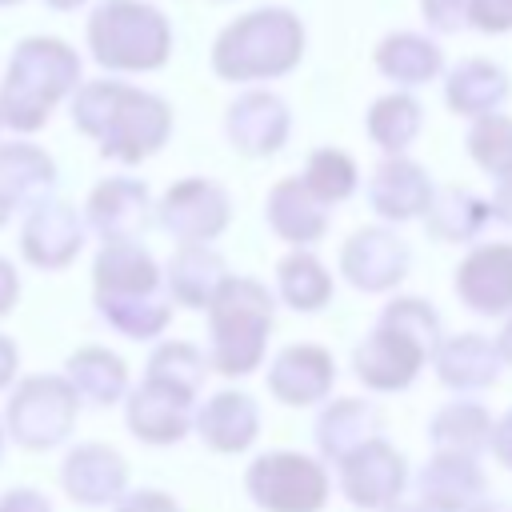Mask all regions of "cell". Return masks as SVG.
<instances>
[{"label": "cell", "instance_id": "1", "mask_svg": "<svg viewBox=\"0 0 512 512\" xmlns=\"http://www.w3.org/2000/svg\"><path fill=\"white\" fill-rule=\"evenodd\" d=\"M76 124L100 136L108 156L140 160L164 144L168 104L124 84H88L76 100Z\"/></svg>", "mask_w": 512, "mask_h": 512}, {"label": "cell", "instance_id": "2", "mask_svg": "<svg viewBox=\"0 0 512 512\" xmlns=\"http://www.w3.org/2000/svg\"><path fill=\"white\" fill-rule=\"evenodd\" d=\"M436 344V316L424 300H396L356 348V376L372 388H404Z\"/></svg>", "mask_w": 512, "mask_h": 512}, {"label": "cell", "instance_id": "3", "mask_svg": "<svg viewBox=\"0 0 512 512\" xmlns=\"http://www.w3.org/2000/svg\"><path fill=\"white\" fill-rule=\"evenodd\" d=\"M300 44L304 36L296 16L280 8H264V12H248L228 32H220L212 64L228 80H264L288 72L300 60Z\"/></svg>", "mask_w": 512, "mask_h": 512}, {"label": "cell", "instance_id": "4", "mask_svg": "<svg viewBox=\"0 0 512 512\" xmlns=\"http://www.w3.org/2000/svg\"><path fill=\"white\" fill-rule=\"evenodd\" d=\"M212 304V360L220 372L240 376L256 368L268 328H272V300L252 280H228L216 288Z\"/></svg>", "mask_w": 512, "mask_h": 512}, {"label": "cell", "instance_id": "5", "mask_svg": "<svg viewBox=\"0 0 512 512\" xmlns=\"http://www.w3.org/2000/svg\"><path fill=\"white\" fill-rule=\"evenodd\" d=\"M76 72L80 64L60 40H28L8 68V84L0 92V120L16 128H36L56 96L76 80Z\"/></svg>", "mask_w": 512, "mask_h": 512}, {"label": "cell", "instance_id": "6", "mask_svg": "<svg viewBox=\"0 0 512 512\" xmlns=\"http://www.w3.org/2000/svg\"><path fill=\"white\" fill-rule=\"evenodd\" d=\"M88 40L108 68H156L168 56L164 16L132 0H108L88 24Z\"/></svg>", "mask_w": 512, "mask_h": 512}, {"label": "cell", "instance_id": "7", "mask_svg": "<svg viewBox=\"0 0 512 512\" xmlns=\"http://www.w3.org/2000/svg\"><path fill=\"white\" fill-rule=\"evenodd\" d=\"M248 492L268 512H316L324 508L328 480L320 464L300 452H268L248 468Z\"/></svg>", "mask_w": 512, "mask_h": 512}, {"label": "cell", "instance_id": "8", "mask_svg": "<svg viewBox=\"0 0 512 512\" xmlns=\"http://www.w3.org/2000/svg\"><path fill=\"white\" fill-rule=\"evenodd\" d=\"M12 432L24 444H52L72 424V392L60 380H28L8 408Z\"/></svg>", "mask_w": 512, "mask_h": 512}, {"label": "cell", "instance_id": "9", "mask_svg": "<svg viewBox=\"0 0 512 512\" xmlns=\"http://www.w3.org/2000/svg\"><path fill=\"white\" fill-rule=\"evenodd\" d=\"M160 220L188 244L208 240L228 224V196L208 180H184L164 196Z\"/></svg>", "mask_w": 512, "mask_h": 512}, {"label": "cell", "instance_id": "10", "mask_svg": "<svg viewBox=\"0 0 512 512\" xmlns=\"http://www.w3.org/2000/svg\"><path fill=\"white\" fill-rule=\"evenodd\" d=\"M400 488H404V460L388 444L368 440L352 456H344V492L352 504L384 508L400 496Z\"/></svg>", "mask_w": 512, "mask_h": 512}, {"label": "cell", "instance_id": "11", "mask_svg": "<svg viewBox=\"0 0 512 512\" xmlns=\"http://www.w3.org/2000/svg\"><path fill=\"white\" fill-rule=\"evenodd\" d=\"M344 272L356 288L364 292H380L392 288L404 268H408V248L400 244V236L384 232V228H364L344 244Z\"/></svg>", "mask_w": 512, "mask_h": 512}, {"label": "cell", "instance_id": "12", "mask_svg": "<svg viewBox=\"0 0 512 512\" xmlns=\"http://www.w3.org/2000/svg\"><path fill=\"white\" fill-rule=\"evenodd\" d=\"M460 296L476 312L512 308V244H488L460 264Z\"/></svg>", "mask_w": 512, "mask_h": 512}, {"label": "cell", "instance_id": "13", "mask_svg": "<svg viewBox=\"0 0 512 512\" xmlns=\"http://www.w3.org/2000/svg\"><path fill=\"white\" fill-rule=\"evenodd\" d=\"M228 136L240 152L248 156H268L280 148V140L288 136V108L268 96V92H252L240 96L228 108Z\"/></svg>", "mask_w": 512, "mask_h": 512}, {"label": "cell", "instance_id": "14", "mask_svg": "<svg viewBox=\"0 0 512 512\" xmlns=\"http://www.w3.org/2000/svg\"><path fill=\"white\" fill-rule=\"evenodd\" d=\"M96 284H100V304H116V300H144L156 292L160 272L148 260L144 248H136L132 240L108 244L100 264H96Z\"/></svg>", "mask_w": 512, "mask_h": 512}, {"label": "cell", "instance_id": "15", "mask_svg": "<svg viewBox=\"0 0 512 512\" xmlns=\"http://www.w3.org/2000/svg\"><path fill=\"white\" fill-rule=\"evenodd\" d=\"M420 492H424V504L436 512H464L468 504L480 500L484 476L476 472L472 456L436 452L428 460V468L420 472Z\"/></svg>", "mask_w": 512, "mask_h": 512}, {"label": "cell", "instance_id": "16", "mask_svg": "<svg viewBox=\"0 0 512 512\" xmlns=\"http://www.w3.org/2000/svg\"><path fill=\"white\" fill-rule=\"evenodd\" d=\"M332 376H336L332 372V356L320 352V348L300 344V348L280 352V360L272 364L268 384L284 404H312L332 388Z\"/></svg>", "mask_w": 512, "mask_h": 512}, {"label": "cell", "instance_id": "17", "mask_svg": "<svg viewBox=\"0 0 512 512\" xmlns=\"http://www.w3.org/2000/svg\"><path fill=\"white\" fill-rule=\"evenodd\" d=\"M188 404H192V396H184V392H176V388H168V384H156V380H148L136 396H132V404H128V424L136 428V436L140 440H180L184 436V428H188Z\"/></svg>", "mask_w": 512, "mask_h": 512}, {"label": "cell", "instance_id": "18", "mask_svg": "<svg viewBox=\"0 0 512 512\" xmlns=\"http://www.w3.org/2000/svg\"><path fill=\"white\" fill-rule=\"evenodd\" d=\"M368 196H372V208H376L380 216H388V220H408V216H416V212L428 208L432 184H428L424 168H416V164H408V160H388V164L376 168Z\"/></svg>", "mask_w": 512, "mask_h": 512}, {"label": "cell", "instance_id": "19", "mask_svg": "<svg viewBox=\"0 0 512 512\" xmlns=\"http://www.w3.org/2000/svg\"><path fill=\"white\" fill-rule=\"evenodd\" d=\"M380 428V412L368 400H336L320 420H316V444L324 456L344 460L352 456L360 444L376 440Z\"/></svg>", "mask_w": 512, "mask_h": 512}, {"label": "cell", "instance_id": "20", "mask_svg": "<svg viewBox=\"0 0 512 512\" xmlns=\"http://www.w3.org/2000/svg\"><path fill=\"white\" fill-rule=\"evenodd\" d=\"M92 224L112 240V244H120V240H132L136 236V228L144 224V208H148V192H144V184H132V180H108V184H100L96 192H92Z\"/></svg>", "mask_w": 512, "mask_h": 512}, {"label": "cell", "instance_id": "21", "mask_svg": "<svg viewBox=\"0 0 512 512\" xmlns=\"http://www.w3.org/2000/svg\"><path fill=\"white\" fill-rule=\"evenodd\" d=\"M268 220L272 228L292 240V244H312L324 228H328V212L324 204L304 188V180H284L276 184L272 200H268Z\"/></svg>", "mask_w": 512, "mask_h": 512}, {"label": "cell", "instance_id": "22", "mask_svg": "<svg viewBox=\"0 0 512 512\" xmlns=\"http://www.w3.org/2000/svg\"><path fill=\"white\" fill-rule=\"evenodd\" d=\"M260 428V416L244 392H220L200 412V436L220 452H240Z\"/></svg>", "mask_w": 512, "mask_h": 512}, {"label": "cell", "instance_id": "23", "mask_svg": "<svg viewBox=\"0 0 512 512\" xmlns=\"http://www.w3.org/2000/svg\"><path fill=\"white\" fill-rule=\"evenodd\" d=\"M508 84H504V72L488 60H464L452 68L448 84H444V100L464 112V116H492V108L504 100Z\"/></svg>", "mask_w": 512, "mask_h": 512}, {"label": "cell", "instance_id": "24", "mask_svg": "<svg viewBox=\"0 0 512 512\" xmlns=\"http://www.w3.org/2000/svg\"><path fill=\"white\" fill-rule=\"evenodd\" d=\"M64 484L76 500L84 504H100V500H112L124 484V464L116 452L108 448H80L68 456V468H64Z\"/></svg>", "mask_w": 512, "mask_h": 512}, {"label": "cell", "instance_id": "25", "mask_svg": "<svg viewBox=\"0 0 512 512\" xmlns=\"http://www.w3.org/2000/svg\"><path fill=\"white\" fill-rule=\"evenodd\" d=\"M440 380L452 388H484L496 380V352L472 332H460L440 348Z\"/></svg>", "mask_w": 512, "mask_h": 512}, {"label": "cell", "instance_id": "26", "mask_svg": "<svg viewBox=\"0 0 512 512\" xmlns=\"http://www.w3.org/2000/svg\"><path fill=\"white\" fill-rule=\"evenodd\" d=\"M424 212H428V232L436 240H472L488 220V204L464 188L440 192L436 200H428Z\"/></svg>", "mask_w": 512, "mask_h": 512}, {"label": "cell", "instance_id": "27", "mask_svg": "<svg viewBox=\"0 0 512 512\" xmlns=\"http://www.w3.org/2000/svg\"><path fill=\"white\" fill-rule=\"evenodd\" d=\"M376 64L380 72H388L396 84H420L428 80L436 68H440V52L432 40L424 36H412V32H396L380 44L376 52Z\"/></svg>", "mask_w": 512, "mask_h": 512}, {"label": "cell", "instance_id": "28", "mask_svg": "<svg viewBox=\"0 0 512 512\" xmlns=\"http://www.w3.org/2000/svg\"><path fill=\"white\" fill-rule=\"evenodd\" d=\"M224 284V264L208 248H184L172 260V292L184 304H208Z\"/></svg>", "mask_w": 512, "mask_h": 512}, {"label": "cell", "instance_id": "29", "mask_svg": "<svg viewBox=\"0 0 512 512\" xmlns=\"http://www.w3.org/2000/svg\"><path fill=\"white\" fill-rule=\"evenodd\" d=\"M280 292L292 308L300 312H312V308H324L328 296H332V280L324 272L320 260H312L308 252H296L288 260H280Z\"/></svg>", "mask_w": 512, "mask_h": 512}, {"label": "cell", "instance_id": "30", "mask_svg": "<svg viewBox=\"0 0 512 512\" xmlns=\"http://www.w3.org/2000/svg\"><path fill=\"white\" fill-rule=\"evenodd\" d=\"M432 440L440 444V452L472 456L488 440V412L480 404H448L432 420Z\"/></svg>", "mask_w": 512, "mask_h": 512}, {"label": "cell", "instance_id": "31", "mask_svg": "<svg viewBox=\"0 0 512 512\" xmlns=\"http://www.w3.org/2000/svg\"><path fill=\"white\" fill-rule=\"evenodd\" d=\"M44 236V252H40V260L36 264H64L72 252H76V244H80V224H76V216L68 212V204H44L32 220H28V232H24V240H40Z\"/></svg>", "mask_w": 512, "mask_h": 512}, {"label": "cell", "instance_id": "32", "mask_svg": "<svg viewBox=\"0 0 512 512\" xmlns=\"http://www.w3.org/2000/svg\"><path fill=\"white\" fill-rule=\"evenodd\" d=\"M368 132L388 152L408 148V140L420 132V104H412L408 96H384V100H376L372 104V116H368Z\"/></svg>", "mask_w": 512, "mask_h": 512}, {"label": "cell", "instance_id": "33", "mask_svg": "<svg viewBox=\"0 0 512 512\" xmlns=\"http://www.w3.org/2000/svg\"><path fill=\"white\" fill-rule=\"evenodd\" d=\"M72 376H76V388L84 396H92L96 404H108L120 396L124 388V364L100 348H88L80 356H72Z\"/></svg>", "mask_w": 512, "mask_h": 512}, {"label": "cell", "instance_id": "34", "mask_svg": "<svg viewBox=\"0 0 512 512\" xmlns=\"http://www.w3.org/2000/svg\"><path fill=\"white\" fill-rule=\"evenodd\" d=\"M468 152L492 176H508L512 172V120L508 116H480V124L468 132Z\"/></svg>", "mask_w": 512, "mask_h": 512}, {"label": "cell", "instance_id": "35", "mask_svg": "<svg viewBox=\"0 0 512 512\" xmlns=\"http://www.w3.org/2000/svg\"><path fill=\"white\" fill-rule=\"evenodd\" d=\"M304 188H308L320 204L344 200V196L356 188V164H352L344 152H332V148L312 152L308 172H304Z\"/></svg>", "mask_w": 512, "mask_h": 512}, {"label": "cell", "instance_id": "36", "mask_svg": "<svg viewBox=\"0 0 512 512\" xmlns=\"http://www.w3.org/2000/svg\"><path fill=\"white\" fill-rule=\"evenodd\" d=\"M148 368H152L148 380L168 384V388H176V392H184V396H192L196 384H200V376H204L200 356H196V348H188V344H168V348H160Z\"/></svg>", "mask_w": 512, "mask_h": 512}, {"label": "cell", "instance_id": "37", "mask_svg": "<svg viewBox=\"0 0 512 512\" xmlns=\"http://www.w3.org/2000/svg\"><path fill=\"white\" fill-rule=\"evenodd\" d=\"M468 16H472V24L484 28V32L512 28V0H472Z\"/></svg>", "mask_w": 512, "mask_h": 512}, {"label": "cell", "instance_id": "38", "mask_svg": "<svg viewBox=\"0 0 512 512\" xmlns=\"http://www.w3.org/2000/svg\"><path fill=\"white\" fill-rule=\"evenodd\" d=\"M468 8H472V0H424L428 20H432L436 28H444V32H456V28L464 24Z\"/></svg>", "mask_w": 512, "mask_h": 512}, {"label": "cell", "instance_id": "39", "mask_svg": "<svg viewBox=\"0 0 512 512\" xmlns=\"http://www.w3.org/2000/svg\"><path fill=\"white\" fill-rule=\"evenodd\" d=\"M0 512H48V504L36 496V492H8Z\"/></svg>", "mask_w": 512, "mask_h": 512}, {"label": "cell", "instance_id": "40", "mask_svg": "<svg viewBox=\"0 0 512 512\" xmlns=\"http://www.w3.org/2000/svg\"><path fill=\"white\" fill-rule=\"evenodd\" d=\"M120 512H176L160 492H136Z\"/></svg>", "mask_w": 512, "mask_h": 512}, {"label": "cell", "instance_id": "41", "mask_svg": "<svg viewBox=\"0 0 512 512\" xmlns=\"http://www.w3.org/2000/svg\"><path fill=\"white\" fill-rule=\"evenodd\" d=\"M492 448H496V456L512 468V412H508V416H504V424L492 432Z\"/></svg>", "mask_w": 512, "mask_h": 512}, {"label": "cell", "instance_id": "42", "mask_svg": "<svg viewBox=\"0 0 512 512\" xmlns=\"http://www.w3.org/2000/svg\"><path fill=\"white\" fill-rule=\"evenodd\" d=\"M496 216L512 224V172L500 176V188H496Z\"/></svg>", "mask_w": 512, "mask_h": 512}, {"label": "cell", "instance_id": "43", "mask_svg": "<svg viewBox=\"0 0 512 512\" xmlns=\"http://www.w3.org/2000/svg\"><path fill=\"white\" fill-rule=\"evenodd\" d=\"M16 296V280H12V268L0 260V312L8 308V300Z\"/></svg>", "mask_w": 512, "mask_h": 512}, {"label": "cell", "instance_id": "44", "mask_svg": "<svg viewBox=\"0 0 512 512\" xmlns=\"http://www.w3.org/2000/svg\"><path fill=\"white\" fill-rule=\"evenodd\" d=\"M12 364H16V352H12V344L0 336V384L12 376Z\"/></svg>", "mask_w": 512, "mask_h": 512}, {"label": "cell", "instance_id": "45", "mask_svg": "<svg viewBox=\"0 0 512 512\" xmlns=\"http://www.w3.org/2000/svg\"><path fill=\"white\" fill-rule=\"evenodd\" d=\"M500 352H504V356H508V360H512V324H508V328H504V340H500Z\"/></svg>", "mask_w": 512, "mask_h": 512}, {"label": "cell", "instance_id": "46", "mask_svg": "<svg viewBox=\"0 0 512 512\" xmlns=\"http://www.w3.org/2000/svg\"><path fill=\"white\" fill-rule=\"evenodd\" d=\"M476 512H512V504H496V500H488V504H480Z\"/></svg>", "mask_w": 512, "mask_h": 512}, {"label": "cell", "instance_id": "47", "mask_svg": "<svg viewBox=\"0 0 512 512\" xmlns=\"http://www.w3.org/2000/svg\"><path fill=\"white\" fill-rule=\"evenodd\" d=\"M56 8H72V4H80V0H52Z\"/></svg>", "mask_w": 512, "mask_h": 512}, {"label": "cell", "instance_id": "48", "mask_svg": "<svg viewBox=\"0 0 512 512\" xmlns=\"http://www.w3.org/2000/svg\"><path fill=\"white\" fill-rule=\"evenodd\" d=\"M388 512H420V508H388Z\"/></svg>", "mask_w": 512, "mask_h": 512}]
</instances>
